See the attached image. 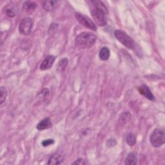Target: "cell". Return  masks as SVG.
<instances>
[{"label":"cell","mask_w":165,"mask_h":165,"mask_svg":"<svg viewBox=\"0 0 165 165\" xmlns=\"http://www.w3.org/2000/svg\"><path fill=\"white\" fill-rule=\"evenodd\" d=\"M116 143H116V141L115 140L111 139H110V140H108V141H107L106 144H107V146H108V147H111V146H115V145L116 144Z\"/></svg>","instance_id":"obj_22"},{"label":"cell","mask_w":165,"mask_h":165,"mask_svg":"<svg viewBox=\"0 0 165 165\" xmlns=\"http://www.w3.org/2000/svg\"><path fill=\"white\" fill-rule=\"evenodd\" d=\"M5 13L8 17H14L16 14L14 8H7L5 11Z\"/></svg>","instance_id":"obj_20"},{"label":"cell","mask_w":165,"mask_h":165,"mask_svg":"<svg viewBox=\"0 0 165 165\" xmlns=\"http://www.w3.org/2000/svg\"><path fill=\"white\" fill-rule=\"evenodd\" d=\"M58 3V2L56 1H45L43 2V6L45 11H52L53 9L56 7V4Z\"/></svg>","instance_id":"obj_14"},{"label":"cell","mask_w":165,"mask_h":165,"mask_svg":"<svg viewBox=\"0 0 165 165\" xmlns=\"http://www.w3.org/2000/svg\"><path fill=\"white\" fill-rule=\"evenodd\" d=\"M75 17L79 23H81L82 25L85 26V27H87V28L93 31H96L97 30L96 25L89 17L78 12H76L75 14Z\"/></svg>","instance_id":"obj_6"},{"label":"cell","mask_w":165,"mask_h":165,"mask_svg":"<svg viewBox=\"0 0 165 165\" xmlns=\"http://www.w3.org/2000/svg\"><path fill=\"white\" fill-rule=\"evenodd\" d=\"M72 164H81V165H82V164H85V163L84 160L82 159H78L75 162L73 163Z\"/></svg>","instance_id":"obj_23"},{"label":"cell","mask_w":165,"mask_h":165,"mask_svg":"<svg viewBox=\"0 0 165 165\" xmlns=\"http://www.w3.org/2000/svg\"><path fill=\"white\" fill-rule=\"evenodd\" d=\"M90 13L95 22L100 26H105L107 23L106 15L105 12L99 10V9L92 7L90 9Z\"/></svg>","instance_id":"obj_4"},{"label":"cell","mask_w":165,"mask_h":165,"mask_svg":"<svg viewBox=\"0 0 165 165\" xmlns=\"http://www.w3.org/2000/svg\"><path fill=\"white\" fill-rule=\"evenodd\" d=\"M52 126V123L49 117L45 118L43 120L40 121L37 125V129L39 130H44Z\"/></svg>","instance_id":"obj_10"},{"label":"cell","mask_w":165,"mask_h":165,"mask_svg":"<svg viewBox=\"0 0 165 165\" xmlns=\"http://www.w3.org/2000/svg\"><path fill=\"white\" fill-rule=\"evenodd\" d=\"M97 37L91 32H84L77 35L75 40L76 45L79 49H89L95 44Z\"/></svg>","instance_id":"obj_1"},{"label":"cell","mask_w":165,"mask_h":165,"mask_svg":"<svg viewBox=\"0 0 165 165\" xmlns=\"http://www.w3.org/2000/svg\"><path fill=\"white\" fill-rule=\"evenodd\" d=\"M54 143V140L52 139H47V140H44L43 142H42V145L43 146H45V147H46V146H50L52 144Z\"/></svg>","instance_id":"obj_21"},{"label":"cell","mask_w":165,"mask_h":165,"mask_svg":"<svg viewBox=\"0 0 165 165\" xmlns=\"http://www.w3.org/2000/svg\"><path fill=\"white\" fill-rule=\"evenodd\" d=\"M114 34L116 39L125 47L132 50L135 48L134 41L125 32L121 30H117L115 31Z\"/></svg>","instance_id":"obj_2"},{"label":"cell","mask_w":165,"mask_h":165,"mask_svg":"<svg viewBox=\"0 0 165 165\" xmlns=\"http://www.w3.org/2000/svg\"><path fill=\"white\" fill-rule=\"evenodd\" d=\"M99 58L102 61H106L111 56V52L107 47H103L99 52Z\"/></svg>","instance_id":"obj_11"},{"label":"cell","mask_w":165,"mask_h":165,"mask_svg":"<svg viewBox=\"0 0 165 165\" xmlns=\"http://www.w3.org/2000/svg\"><path fill=\"white\" fill-rule=\"evenodd\" d=\"M49 94H50V92L49 89L45 88L38 93L37 96V98L38 100L40 101H45L49 97Z\"/></svg>","instance_id":"obj_16"},{"label":"cell","mask_w":165,"mask_h":165,"mask_svg":"<svg viewBox=\"0 0 165 165\" xmlns=\"http://www.w3.org/2000/svg\"><path fill=\"white\" fill-rule=\"evenodd\" d=\"M137 159L134 153H130L128 155L125 160L126 165H135L137 164Z\"/></svg>","instance_id":"obj_13"},{"label":"cell","mask_w":165,"mask_h":165,"mask_svg":"<svg viewBox=\"0 0 165 165\" xmlns=\"http://www.w3.org/2000/svg\"><path fill=\"white\" fill-rule=\"evenodd\" d=\"M126 141L128 145L133 146L136 143V137L133 133H128L126 137Z\"/></svg>","instance_id":"obj_18"},{"label":"cell","mask_w":165,"mask_h":165,"mask_svg":"<svg viewBox=\"0 0 165 165\" xmlns=\"http://www.w3.org/2000/svg\"><path fill=\"white\" fill-rule=\"evenodd\" d=\"M91 3L92 4L93 7L99 9V10L101 11L104 12H105L106 14H108V10H107V8L105 7V5L103 4V2H101V1H97V0H94V1H91Z\"/></svg>","instance_id":"obj_12"},{"label":"cell","mask_w":165,"mask_h":165,"mask_svg":"<svg viewBox=\"0 0 165 165\" xmlns=\"http://www.w3.org/2000/svg\"><path fill=\"white\" fill-rule=\"evenodd\" d=\"M0 93H1V104L2 105L5 101L7 96V90L5 87H1L0 88Z\"/></svg>","instance_id":"obj_19"},{"label":"cell","mask_w":165,"mask_h":165,"mask_svg":"<svg viewBox=\"0 0 165 165\" xmlns=\"http://www.w3.org/2000/svg\"><path fill=\"white\" fill-rule=\"evenodd\" d=\"M63 161V158L61 155H54L49 159L48 164H60Z\"/></svg>","instance_id":"obj_17"},{"label":"cell","mask_w":165,"mask_h":165,"mask_svg":"<svg viewBox=\"0 0 165 165\" xmlns=\"http://www.w3.org/2000/svg\"><path fill=\"white\" fill-rule=\"evenodd\" d=\"M34 21L31 17H25L23 19L19 26L20 33L23 35H29L33 29Z\"/></svg>","instance_id":"obj_5"},{"label":"cell","mask_w":165,"mask_h":165,"mask_svg":"<svg viewBox=\"0 0 165 165\" xmlns=\"http://www.w3.org/2000/svg\"><path fill=\"white\" fill-rule=\"evenodd\" d=\"M37 7V4L33 2H26L23 5V11L28 14L33 12L35 8Z\"/></svg>","instance_id":"obj_9"},{"label":"cell","mask_w":165,"mask_h":165,"mask_svg":"<svg viewBox=\"0 0 165 165\" xmlns=\"http://www.w3.org/2000/svg\"><path fill=\"white\" fill-rule=\"evenodd\" d=\"M138 90L141 95L144 96L148 99L151 100V101H154L155 97H154L153 94L152 93V92L150 91L149 88L146 85H141L140 87L138 88Z\"/></svg>","instance_id":"obj_8"},{"label":"cell","mask_w":165,"mask_h":165,"mask_svg":"<svg viewBox=\"0 0 165 165\" xmlns=\"http://www.w3.org/2000/svg\"><path fill=\"white\" fill-rule=\"evenodd\" d=\"M150 141L154 147H160L165 142L164 131L161 128H155L150 137Z\"/></svg>","instance_id":"obj_3"},{"label":"cell","mask_w":165,"mask_h":165,"mask_svg":"<svg viewBox=\"0 0 165 165\" xmlns=\"http://www.w3.org/2000/svg\"><path fill=\"white\" fill-rule=\"evenodd\" d=\"M68 64V60L67 58H63L59 60L58 63L57 70L60 72H63L67 67Z\"/></svg>","instance_id":"obj_15"},{"label":"cell","mask_w":165,"mask_h":165,"mask_svg":"<svg viewBox=\"0 0 165 165\" xmlns=\"http://www.w3.org/2000/svg\"><path fill=\"white\" fill-rule=\"evenodd\" d=\"M56 60V57L54 56H48L45 58L40 65V68L41 70H46L50 68Z\"/></svg>","instance_id":"obj_7"}]
</instances>
